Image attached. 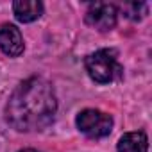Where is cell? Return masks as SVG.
I'll list each match as a JSON object with an SVG mask.
<instances>
[{"label":"cell","mask_w":152,"mask_h":152,"mask_svg":"<svg viewBox=\"0 0 152 152\" xmlns=\"http://www.w3.org/2000/svg\"><path fill=\"white\" fill-rule=\"evenodd\" d=\"M116 16L118 11L113 4H106V2H97L91 4L88 13H86V23L97 31H111L116 25Z\"/></svg>","instance_id":"277c9868"},{"label":"cell","mask_w":152,"mask_h":152,"mask_svg":"<svg viewBox=\"0 0 152 152\" xmlns=\"http://www.w3.org/2000/svg\"><path fill=\"white\" fill-rule=\"evenodd\" d=\"M77 127L90 138H104L113 131L111 115L100 109H84L77 115Z\"/></svg>","instance_id":"3957f363"},{"label":"cell","mask_w":152,"mask_h":152,"mask_svg":"<svg viewBox=\"0 0 152 152\" xmlns=\"http://www.w3.org/2000/svg\"><path fill=\"white\" fill-rule=\"evenodd\" d=\"M0 50L11 57H16L23 52L22 32L11 23H6L0 27Z\"/></svg>","instance_id":"5b68a950"},{"label":"cell","mask_w":152,"mask_h":152,"mask_svg":"<svg viewBox=\"0 0 152 152\" xmlns=\"http://www.w3.org/2000/svg\"><path fill=\"white\" fill-rule=\"evenodd\" d=\"M122 9H124L125 16L131 20H141L147 15V4H143V2H129V4H124Z\"/></svg>","instance_id":"ba28073f"},{"label":"cell","mask_w":152,"mask_h":152,"mask_svg":"<svg viewBox=\"0 0 152 152\" xmlns=\"http://www.w3.org/2000/svg\"><path fill=\"white\" fill-rule=\"evenodd\" d=\"M118 152H147L148 148V140L145 132H127L120 138L118 141Z\"/></svg>","instance_id":"52a82bcc"},{"label":"cell","mask_w":152,"mask_h":152,"mask_svg":"<svg viewBox=\"0 0 152 152\" xmlns=\"http://www.w3.org/2000/svg\"><path fill=\"white\" fill-rule=\"evenodd\" d=\"M20 152H38V150H34V148H23V150H20Z\"/></svg>","instance_id":"9c48e42d"},{"label":"cell","mask_w":152,"mask_h":152,"mask_svg":"<svg viewBox=\"0 0 152 152\" xmlns=\"http://www.w3.org/2000/svg\"><path fill=\"white\" fill-rule=\"evenodd\" d=\"M13 11L18 22L29 23L38 20L43 15V4L38 0H16L13 4Z\"/></svg>","instance_id":"8992f818"},{"label":"cell","mask_w":152,"mask_h":152,"mask_svg":"<svg viewBox=\"0 0 152 152\" xmlns=\"http://www.w3.org/2000/svg\"><path fill=\"white\" fill-rule=\"evenodd\" d=\"M57 109L56 93L41 77L23 81L11 95L6 115L7 122L16 131H43L54 120Z\"/></svg>","instance_id":"6da1fadb"},{"label":"cell","mask_w":152,"mask_h":152,"mask_svg":"<svg viewBox=\"0 0 152 152\" xmlns=\"http://www.w3.org/2000/svg\"><path fill=\"white\" fill-rule=\"evenodd\" d=\"M86 70L95 83L107 84L122 75V66L116 59V52L111 48H102L86 57Z\"/></svg>","instance_id":"7a4b0ae2"}]
</instances>
